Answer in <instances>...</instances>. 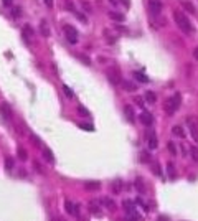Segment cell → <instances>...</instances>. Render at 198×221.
Returning <instances> with one entry per match:
<instances>
[{
    "instance_id": "1",
    "label": "cell",
    "mask_w": 198,
    "mask_h": 221,
    "mask_svg": "<svg viewBox=\"0 0 198 221\" xmlns=\"http://www.w3.org/2000/svg\"><path fill=\"white\" fill-rule=\"evenodd\" d=\"M173 18H175V23L178 25V28L182 30L183 33H187V35H190L191 32H193V27H191V23H190V20L185 17L182 12H173Z\"/></svg>"
},
{
    "instance_id": "2",
    "label": "cell",
    "mask_w": 198,
    "mask_h": 221,
    "mask_svg": "<svg viewBox=\"0 0 198 221\" xmlns=\"http://www.w3.org/2000/svg\"><path fill=\"white\" fill-rule=\"evenodd\" d=\"M178 107H180V94H178V92H175L172 97H168V99L165 101V112L168 115H173Z\"/></svg>"
},
{
    "instance_id": "3",
    "label": "cell",
    "mask_w": 198,
    "mask_h": 221,
    "mask_svg": "<svg viewBox=\"0 0 198 221\" xmlns=\"http://www.w3.org/2000/svg\"><path fill=\"white\" fill-rule=\"evenodd\" d=\"M63 32H65V37H66V40L71 45H76L78 43V32H76V28H74V27L65 25V27H63Z\"/></svg>"
},
{
    "instance_id": "4",
    "label": "cell",
    "mask_w": 198,
    "mask_h": 221,
    "mask_svg": "<svg viewBox=\"0 0 198 221\" xmlns=\"http://www.w3.org/2000/svg\"><path fill=\"white\" fill-rule=\"evenodd\" d=\"M149 8L154 15H160L162 10H164V3L160 0H149Z\"/></svg>"
},
{
    "instance_id": "5",
    "label": "cell",
    "mask_w": 198,
    "mask_h": 221,
    "mask_svg": "<svg viewBox=\"0 0 198 221\" xmlns=\"http://www.w3.org/2000/svg\"><path fill=\"white\" fill-rule=\"evenodd\" d=\"M107 79H109L112 84L117 86V84L121 83V73H119V69H117V68L109 69V71H107Z\"/></svg>"
},
{
    "instance_id": "6",
    "label": "cell",
    "mask_w": 198,
    "mask_h": 221,
    "mask_svg": "<svg viewBox=\"0 0 198 221\" xmlns=\"http://www.w3.org/2000/svg\"><path fill=\"white\" fill-rule=\"evenodd\" d=\"M65 208H66V213H68V214H73V216H79V208H78V205H74L73 201L66 200V201H65Z\"/></svg>"
},
{
    "instance_id": "7",
    "label": "cell",
    "mask_w": 198,
    "mask_h": 221,
    "mask_svg": "<svg viewBox=\"0 0 198 221\" xmlns=\"http://www.w3.org/2000/svg\"><path fill=\"white\" fill-rule=\"evenodd\" d=\"M139 119H141V122H142V124L144 125H152V122H154V117H152V114H150V112H147V110H144V112L141 114V115H139Z\"/></svg>"
},
{
    "instance_id": "8",
    "label": "cell",
    "mask_w": 198,
    "mask_h": 221,
    "mask_svg": "<svg viewBox=\"0 0 198 221\" xmlns=\"http://www.w3.org/2000/svg\"><path fill=\"white\" fill-rule=\"evenodd\" d=\"M101 205H102V201H99V200H91L89 201V211L92 214H99V211H101Z\"/></svg>"
},
{
    "instance_id": "9",
    "label": "cell",
    "mask_w": 198,
    "mask_h": 221,
    "mask_svg": "<svg viewBox=\"0 0 198 221\" xmlns=\"http://www.w3.org/2000/svg\"><path fill=\"white\" fill-rule=\"evenodd\" d=\"M188 124H190V134H191V139L198 144V124L193 122L191 119H188Z\"/></svg>"
},
{
    "instance_id": "10",
    "label": "cell",
    "mask_w": 198,
    "mask_h": 221,
    "mask_svg": "<svg viewBox=\"0 0 198 221\" xmlns=\"http://www.w3.org/2000/svg\"><path fill=\"white\" fill-rule=\"evenodd\" d=\"M40 33H42V37H50V27L46 23V20L40 22Z\"/></svg>"
},
{
    "instance_id": "11",
    "label": "cell",
    "mask_w": 198,
    "mask_h": 221,
    "mask_svg": "<svg viewBox=\"0 0 198 221\" xmlns=\"http://www.w3.org/2000/svg\"><path fill=\"white\" fill-rule=\"evenodd\" d=\"M124 114H126V117L129 122H136V114H134V109L131 106H126L124 107Z\"/></svg>"
},
{
    "instance_id": "12",
    "label": "cell",
    "mask_w": 198,
    "mask_h": 221,
    "mask_svg": "<svg viewBox=\"0 0 198 221\" xmlns=\"http://www.w3.org/2000/svg\"><path fill=\"white\" fill-rule=\"evenodd\" d=\"M0 112H2L3 119H12V109L7 106V104H2V106H0Z\"/></svg>"
},
{
    "instance_id": "13",
    "label": "cell",
    "mask_w": 198,
    "mask_h": 221,
    "mask_svg": "<svg viewBox=\"0 0 198 221\" xmlns=\"http://www.w3.org/2000/svg\"><path fill=\"white\" fill-rule=\"evenodd\" d=\"M122 88H124V91H127V92H134L137 89V84L132 83V81H124V83H122Z\"/></svg>"
},
{
    "instance_id": "14",
    "label": "cell",
    "mask_w": 198,
    "mask_h": 221,
    "mask_svg": "<svg viewBox=\"0 0 198 221\" xmlns=\"http://www.w3.org/2000/svg\"><path fill=\"white\" fill-rule=\"evenodd\" d=\"M172 134H173V135H177V137H180V139L185 137V130H183L182 125H173L172 127Z\"/></svg>"
},
{
    "instance_id": "15",
    "label": "cell",
    "mask_w": 198,
    "mask_h": 221,
    "mask_svg": "<svg viewBox=\"0 0 198 221\" xmlns=\"http://www.w3.org/2000/svg\"><path fill=\"white\" fill-rule=\"evenodd\" d=\"M109 17H111V18H112V20H116V22H119V23H122V22H124L126 20V17L124 15H122V13H119V12H109Z\"/></svg>"
},
{
    "instance_id": "16",
    "label": "cell",
    "mask_w": 198,
    "mask_h": 221,
    "mask_svg": "<svg viewBox=\"0 0 198 221\" xmlns=\"http://www.w3.org/2000/svg\"><path fill=\"white\" fill-rule=\"evenodd\" d=\"M86 190H89V191H96V190H99L101 188V183L99 182H86Z\"/></svg>"
},
{
    "instance_id": "17",
    "label": "cell",
    "mask_w": 198,
    "mask_h": 221,
    "mask_svg": "<svg viewBox=\"0 0 198 221\" xmlns=\"http://www.w3.org/2000/svg\"><path fill=\"white\" fill-rule=\"evenodd\" d=\"M122 205H124V210L127 211V216H129V214H132V213H136V208H134V205H132V201H131V200L124 201Z\"/></svg>"
},
{
    "instance_id": "18",
    "label": "cell",
    "mask_w": 198,
    "mask_h": 221,
    "mask_svg": "<svg viewBox=\"0 0 198 221\" xmlns=\"http://www.w3.org/2000/svg\"><path fill=\"white\" fill-rule=\"evenodd\" d=\"M43 157H45L48 162H51V164L55 162V155H53V152H51L48 147H43Z\"/></svg>"
},
{
    "instance_id": "19",
    "label": "cell",
    "mask_w": 198,
    "mask_h": 221,
    "mask_svg": "<svg viewBox=\"0 0 198 221\" xmlns=\"http://www.w3.org/2000/svg\"><path fill=\"white\" fill-rule=\"evenodd\" d=\"M111 188H112V193L119 195L121 190H122V182L121 180H116V182H112V185H111Z\"/></svg>"
},
{
    "instance_id": "20",
    "label": "cell",
    "mask_w": 198,
    "mask_h": 221,
    "mask_svg": "<svg viewBox=\"0 0 198 221\" xmlns=\"http://www.w3.org/2000/svg\"><path fill=\"white\" fill-rule=\"evenodd\" d=\"M182 7H183L185 10H187L188 13H191V15H193L195 12H196V10H195V5H193V3H190V2H187V0H183V2H182Z\"/></svg>"
},
{
    "instance_id": "21",
    "label": "cell",
    "mask_w": 198,
    "mask_h": 221,
    "mask_svg": "<svg viewBox=\"0 0 198 221\" xmlns=\"http://www.w3.org/2000/svg\"><path fill=\"white\" fill-rule=\"evenodd\" d=\"M144 97H145V101L150 102V104H154V102L157 101V94H155V92H152V91H147Z\"/></svg>"
},
{
    "instance_id": "22",
    "label": "cell",
    "mask_w": 198,
    "mask_h": 221,
    "mask_svg": "<svg viewBox=\"0 0 198 221\" xmlns=\"http://www.w3.org/2000/svg\"><path fill=\"white\" fill-rule=\"evenodd\" d=\"M23 37H25V42H30V37H33V30L28 25L23 27Z\"/></svg>"
},
{
    "instance_id": "23",
    "label": "cell",
    "mask_w": 198,
    "mask_h": 221,
    "mask_svg": "<svg viewBox=\"0 0 198 221\" xmlns=\"http://www.w3.org/2000/svg\"><path fill=\"white\" fill-rule=\"evenodd\" d=\"M136 188L139 190V193H145V185L142 178H136Z\"/></svg>"
},
{
    "instance_id": "24",
    "label": "cell",
    "mask_w": 198,
    "mask_h": 221,
    "mask_svg": "<svg viewBox=\"0 0 198 221\" xmlns=\"http://www.w3.org/2000/svg\"><path fill=\"white\" fill-rule=\"evenodd\" d=\"M134 78H136V79H139L141 83H149V78L145 76L144 73H139V71H136V73H134Z\"/></svg>"
},
{
    "instance_id": "25",
    "label": "cell",
    "mask_w": 198,
    "mask_h": 221,
    "mask_svg": "<svg viewBox=\"0 0 198 221\" xmlns=\"http://www.w3.org/2000/svg\"><path fill=\"white\" fill-rule=\"evenodd\" d=\"M190 157L195 162H198V147H196V145H191V147H190Z\"/></svg>"
},
{
    "instance_id": "26",
    "label": "cell",
    "mask_w": 198,
    "mask_h": 221,
    "mask_svg": "<svg viewBox=\"0 0 198 221\" xmlns=\"http://www.w3.org/2000/svg\"><path fill=\"white\" fill-rule=\"evenodd\" d=\"M101 201H102V205H106L109 208V210H114V208H116V203L111 200V198H102Z\"/></svg>"
},
{
    "instance_id": "27",
    "label": "cell",
    "mask_w": 198,
    "mask_h": 221,
    "mask_svg": "<svg viewBox=\"0 0 198 221\" xmlns=\"http://www.w3.org/2000/svg\"><path fill=\"white\" fill-rule=\"evenodd\" d=\"M157 145H159V144H157V139H155L154 135H152V137L149 135V149H150V150H155Z\"/></svg>"
},
{
    "instance_id": "28",
    "label": "cell",
    "mask_w": 198,
    "mask_h": 221,
    "mask_svg": "<svg viewBox=\"0 0 198 221\" xmlns=\"http://www.w3.org/2000/svg\"><path fill=\"white\" fill-rule=\"evenodd\" d=\"M76 58H78V60H81V61H83V65H86V66H89V65H91V60H89L88 56H84V55L78 53V55H76Z\"/></svg>"
},
{
    "instance_id": "29",
    "label": "cell",
    "mask_w": 198,
    "mask_h": 221,
    "mask_svg": "<svg viewBox=\"0 0 198 221\" xmlns=\"http://www.w3.org/2000/svg\"><path fill=\"white\" fill-rule=\"evenodd\" d=\"M17 154H18L20 160H27V159H28V154H27V150H25V149H22V147H18V150H17Z\"/></svg>"
},
{
    "instance_id": "30",
    "label": "cell",
    "mask_w": 198,
    "mask_h": 221,
    "mask_svg": "<svg viewBox=\"0 0 198 221\" xmlns=\"http://www.w3.org/2000/svg\"><path fill=\"white\" fill-rule=\"evenodd\" d=\"M30 140H32V144L35 145V147H42V140H40L37 135H33V134H32V135H30Z\"/></svg>"
},
{
    "instance_id": "31",
    "label": "cell",
    "mask_w": 198,
    "mask_h": 221,
    "mask_svg": "<svg viewBox=\"0 0 198 221\" xmlns=\"http://www.w3.org/2000/svg\"><path fill=\"white\" fill-rule=\"evenodd\" d=\"M65 7H66L68 12H71V13H73L74 10H76V7H74V3L71 2V0H66V2H65Z\"/></svg>"
},
{
    "instance_id": "32",
    "label": "cell",
    "mask_w": 198,
    "mask_h": 221,
    "mask_svg": "<svg viewBox=\"0 0 198 221\" xmlns=\"http://www.w3.org/2000/svg\"><path fill=\"white\" fill-rule=\"evenodd\" d=\"M20 15H22V8L20 7H13V8H12V17H13V18H18Z\"/></svg>"
},
{
    "instance_id": "33",
    "label": "cell",
    "mask_w": 198,
    "mask_h": 221,
    "mask_svg": "<svg viewBox=\"0 0 198 221\" xmlns=\"http://www.w3.org/2000/svg\"><path fill=\"white\" fill-rule=\"evenodd\" d=\"M5 168H7V170H13V159H12V157H8V159L5 160Z\"/></svg>"
},
{
    "instance_id": "34",
    "label": "cell",
    "mask_w": 198,
    "mask_h": 221,
    "mask_svg": "<svg viewBox=\"0 0 198 221\" xmlns=\"http://www.w3.org/2000/svg\"><path fill=\"white\" fill-rule=\"evenodd\" d=\"M78 112H79L81 115H84V117H88V115H89V110L86 109L84 106H78Z\"/></svg>"
},
{
    "instance_id": "35",
    "label": "cell",
    "mask_w": 198,
    "mask_h": 221,
    "mask_svg": "<svg viewBox=\"0 0 198 221\" xmlns=\"http://www.w3.org/2000/svg\"><path fill=\"white\" fill-rule=\"evenodd\" d=\"M63 91H65V94L68 96V97H73V89L69 88V86H66V84H63Z\"/></svg>"
},
{
    "instance_id": "36",
    "label": "cell",
    "mask_w": 198,
    "mask_h": 221,
    "mask_svg": "<svg viewBox=\"0 0 198 221\" xmlns=\"http://www.w3.org/2000/svg\"><path fill=\"white\" fill-rule=\"evenodd\" d=\"M73 13H74V15H76V17H78V18H79L81 22H84V23H88V20H86V17H84L83 13H79V12H78V10H74V12H73Z\"/></svg>"
},
{
    "instance_id": "37",
    "label": "cell",
    "mask_w": 198,
    "mask_h": 221,
    "mask_svg": "<svg viewBox=\"0 0 198 221\" xmlns=\"http://www.w3.org/2000/svg\"><path fill=\"white\" fill-rule=\"evenodd\" d=\"M81 7H83V8H84V12H92V8H91V5H89L88 2H84V0H83V2H81Z\"/></svg>"
},
{
    "instance_id": "38",
    "label": "cell",
    "mask_w": 198,
    "mask_h": 221,
    "mask_svg": "<svg viewBox=\"0 0 198 221\" xmlns=\"http://www.w3.org/2000/svg\"><path fill=\"white\" fill-rule=\"evenodd\" d=\"M168 150H170L172 155H177V149H175V145H173V142H168Z\"/></svg>"
},
{
    "instance_id": "39",
    "label": "cell",
    "mask_w": 198,
    "mask_h": 221,
    "mask_svg": "<svg viewBox=\"0 0 198 221\" xmlns=\"http://www.w3.org/2000/svg\"><path fill=\"white\" fill-rule=\"evenodd\" d=\"M33 165H35V170H37L38 173H43V168H42V165H40L38 162H33Z\"/></svg>"
},
{
    "instance_id": "40",
    "label": "cell",
    "mask_w": 198,
    "mask_h": 221,
    "mask_svg": "<svg viewBox=\"0 0 198 221\" xmlns=\"http://www.w3.org/2000/svg\"><path fill=\"white\" fill-rule=\"evenodd\" d=\"M79 127H81V129H84V130H94V129H92V125H89V124H79Z\"/></svg>"
},
{
    "instance_id": "41",
    "label": "cell",
    "mask_w": 198,
    "mask_h": 221,
    "mask_svg": "<svg viewBox=\"0 0 198 221\" xmlns=\"http://www.w3.org/2000/svg\"><path fill=\"white\" fill-rule=\"evenodd\" d=\"M168 173H170L172 178L175 177V170H173V165H172V164H168Z\"/></svg>"
},
{
    "instance_id": "42",
    "label": "cell",
    "mask_w": 198,
    "mask_h": 221,
    "mask_svg": "<svg viewBox=\"0 0 198 221\" xmlns=\"http://www.w3.org/2000/svg\"><path fill=\"white\" fill-rule=\"evenodd\" d=\"M142 162H149V154H147V152L142 154Z\"/></svg>"
},
{
    "instance_id": "43",
    "label": "cell",
    "mask_w": 198,
    "mask_h": 221,
    "mask_svg": "<svg viewBox=\"0 0 198 221\" xmlns=\"http://www.w3.org/2000/svg\"><path fill=\"white\" fill-rule=\"evenodd\" d=\"M136 102L139 104V106H144V99H142V97H136Z\"/></svg>"
},
{
    "instance_id": "44",
    "label": "cell",
    "mask_w": 198,
    "mask_h": 221,
    "mask_svg": "<svg viewBox=\"0 0 198 221\" xmlns=\"http://www.w3.org/2000/svg\"><path fill=\"white\" fill-rule=\"evenodd\" d=\"M2 2H3V5H5V7H10V5H12V2H13V0H2Z\"/></svg>"
},
{
    "instance_id": "45",
    "label": "cell",
    "mask_w": 198,
    "mask_h": 221,
    "mask_svg": "<svg viewBox=\"0 0 198 221\" xmlns=\"http://www.w3.org/2000/svg\"><path fill=\"white\" fill-rule=\"evenodd\" d=\"M45 3H46V7H53V0H45Z\"/></svg>"
},
{
    "instance_id": "46",
    "label": "cell",
    "mask_w": 198,
    "mask_h": 221,
    "mask_svg": "<svg viewBox=\"0 0 198 221\" xmlns=\"http://www.w3.org/2000/svg\"><path fill=\"white\" fill-rule=\"evenodd\" d=\"M121 2H122V3H126L127 7H129V5H131V0H121Z\"/></svg>"
},
{
    "instance_id": "47",
    "label": "cell",
    "mask_w": 198,
    "mask_h": 221,
    "mask_svg": "<svg viewBox=\"0 0 198 221\" xmlns=\"http://www.w3.org/2000/svg\"><path fill=\"white\" fill-rule=\"evenodd\" d=\"M193 56H195V60H198V48L193 51Z\"/></svg>"
},
{
    "instance_id": "48",
    "label": "cell",
    "mask_w": 198,
    "mask_h": 221,
    "mask_svg": "<svg viewBox=\"0 0 198 221\" xmlns=\"http://www.w3.org/2000/svg\"><path fill=\"white\" fill-rule=\"evenodd\" d=\"M109 2H111V3H117V0H109Z\"/></svg>"
}]
</instances>
